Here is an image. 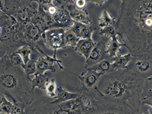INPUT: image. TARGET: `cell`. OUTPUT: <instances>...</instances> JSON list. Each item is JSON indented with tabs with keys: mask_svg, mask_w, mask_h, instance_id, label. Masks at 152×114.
<instances>
[{
	"mask_svg": "<svg viewBox=\"0 0 152 114\" xmlns=\"http://www.w3.org/2000/svg\"><path fill=\"white\" fill-rule=\"evenodd\" d=\"M79 96V92L78 93H72V92L67 91L62 88V86L58 87L57 89V94L55 100H52L53 104H59V103L66 102L72 100H75Z\"/></svg>",
	"mask_w": 152,
	"mask_h": 114,
	"instance_id": "17",
	"label": "cell"
},
{
	"mask_svg": "<svg viewBox=\"0 0 152 114\" xmlns=\"http://www.w3.org/2000/svg\"><path fill=\"white\" fill-rule=\"evenodd\" d=\"M15 53H18L22 57L24 64L26 65L30 60H31V56L32 55V50L28 46H24L16 51Z\"/></svg>",
	"mask_w": 152,
	"mask_h": 114,
	"instance_id": "26",
	"label": "cell"
},
{
	"mask_svg": "<svg viewBox=\"0 0 152 114\" xmlns=\"http://www.w3.org/2000/svg\"><path fill=\"white\" fill-rule=\"evenodd\" d=\"M0 114H5V113H0Z\"/></svg>",
	"mask_w": 152,
	"mask_h": 114,
	"instance_id": "34",
	"label": "cell"
},
{
	"mask_svg": "<svg viewBox=\"0 0 152 114\" xmlns=\"http://www.w3.org/2000/svg\"><path fill=\"white\" fill-rule=\"evenodd\" d=\"M99 34L101 36L107 37L110 39L117 37L116 34V25H110V26L106 27V28H101L99 32Z\"/></svg>",
	"mask_w": 152,
	"mask_h": 114,
	"instance_id": "27",
	"label": "cell"
},
{
	"mask_svg": "<svg viewBox=\"0 0 152 114\" xmlns=\"http://www.w3.org/2000/svg\"><path fill=\"white\" fill-rule=\"evenodd\" d=\"M50 81L47 73L44 74H35L34 77L31 80V84L33 88H37L42 91H45L47 84Z\"/></svg>",
	"mask_w": 152,
	"mask_h": 114,
	"instance_id": "19",
	"label": "cell"
},
{
	"mask_svg": "<svg viewBox=\"0 0 152 114\" xmlns=\"http://www.w3.org/2000/svg\"><path fill=\"white\" fill-rule=\"evenodd\" d=\"M60 2L67 7L70 16L75 22L82 23L85 24H91L94 23L88 10L86 9H77L74 4V0H60Z\"/></svg>",
	"mask_w": 152,
	"mask_h": 114,
	"instance_id": "11",
	"label": "cell"
},
{
	"mask_svg": "<svg viewBox=\"0 0 152 114\" xmlns=\"http://www.w3.org/2000/svg\"><path fill=\"white\" fill-rule=\"evenodd\" d=\"M88 0H74V4L75 7L78 9H86Z\"/></svg>",
	"mask_w": 152,
	"mask_h": 114,
	"instance_id": "31",
	"label": "cell"
},
{
	"mask_svg": "<svg viewBox=\"0 0 152 114\" xmlns=\"http://www.w3.org/2000/svg\"><path fill=\"white\" fill-rule=\"evenodd\" d=\"M146 79L129 68L103 75L94 87L101 97L129 114H140Z\"/></svg>",
	"mask_w": 152,
	"mask_h": 114,
	"instance_id": "2",
	"label": "cell"
},
{
	"mask_svg": "<svg viewBox=\"0 0 152 114\" xmlns=\"http://www.w3.org/2000/svg\"><path fill=\"white\" fill-rule=\"evenodd\" d=\"M64 40L65 48L66 49L68 47H72V48L75 49L80 39L73 33L70 28H68V29H66V31H65Z\"/></svg>",
	"mask_w": 152,
	"mask_h": 114,
	"instance_id": "21",
	"label": "cell"
},
{
	"mask_svg": "<svg viewBox=\"0 0 152 114\" xmlns=\"http://www.w3.org/2000/svg\"><path fill=\"white\" fill-rule=\"evenodd\" d=\"M80 81L81 89H90L96 87V85L98 83L99 79L102 74L92 70H88V69H85V71L81 73L80 75L76 74L75 75Z\"/></svg>",
	"mask_w": 152,
	"mask_h": 114,
	"instance_id": "13",
	"label": "cell"
},
{
	"mask_svg": "<svg viewBox=\"0 0 152 114\" xmlns=\"http://www.w3.org/2000/svg\"><path fill=\"white\" fill-rule=\"evenodd\" d=\"M88 2L94 4L97 6H103L107 2L106 0H88Z\"/></svg>",
	"mask_w": 152,
	"mask_h": 114,
	"instance_id": "33",
	"label": "cell"
},
{
	"mask_svg": "<svg viewBox=\"0 0 152 114\" xmlns=\"http://www.w3.org/2000/svg\"><path fill=\"white\" fill-rule=\"evenodd\" d=\"M105 59H107V60L109 59V57L107 53L106 44L103 41H99L97 42L94 50H92V52L91 53L88 59H86L85 69L92 67L94 65Z\"/></svg>",
	"mask_w": 152,
	"mask_h": 114,
	"instance_id": "12",
	"label": "cell"
},
{
	"mask_svg": "<svg viewBox=\"0 0 152 114\" xmlns=\"http://www.w3.org/2000/svg\"><path fill=\"white\" fill-rule=\"evenodd\" d=\"M116 18L113 16H111L107 12V11L104 10L101 13L100 17L98 18V25L101 28H106V27L110 26V25H116Z\"/></svg>",
	"mask_w": 152,
	"mask_h": 114,
	"instance_id": "20",
	"label": "cell"
},
{
	"mask_svg": "<svg viewBox=\"0 0 152 114\" xmlns=\"http://www.w3.org/2000/svg\"><path fill=\"white\" fill-rule=\"evenodd\" d=\"M117 37H115L110 39V40H109V42L106 44V49H107V53L108 57H109V59L108 60L110 62H111L113 63L114 60H115V58L116 56L119 55V50L121 49L122 47H125L124 43H120V42L118 40Z\"/></svg>",
	"mask_w": 152,
	"mask_h": 114,
	"instance_id": "16",
	"label": "cell"
},
{
	"mask_svg": "<svg viewBox=\"0 0 152 114\" xmlns=\"http://www.w3.org/2000/svg\"><path fill=\"white\" fill-rule=\"evenodd\" d=\"M57 89H58V87H57V83L56 80L55 78H51L50 79V81H48V83L47 84V86H46L45 91L47 95L50 97H56L57 94Z\"/></svg>",
	"mask_w": 152,
	"mask_h": 114,
	"instance_id": "24",
	"label": "cell"
},
{
	"mask_svg": "<svg viewBox=\"0 0 152 114\" xmlns=\"http://www.w3.org/2000/svg\"><path fill=\"white\" fill-rule=\"evenodd\" d=\"M70 29L80 40L90 39L91 38L92 34L97 30V26L94 23L91 24H85L82 23L75 22Z\"/></svg>",
	"mask_w": 152,
	"mask_h": 114,
	"instance_id": "14",
	"label": "cell"
},
{
	"mask_svg": "<svg viewBox=\"0 0 152 114\" xmlns=\"http://www.w3.org/2000/svg\"><path fill=\"white\" fill-rule=\"evenodd\" d=\"M29 0H0V12L14 18L21 28L31 22L37 13V9Z\"/></svg>",
	"mask_w": 152,
	"mask_h": 114,
	"instance_id": "5",
	"label": "cell"
},
{
	"mask_svg": "<svg viewBox=\"0 0 152 114\" xmlns=\"http://www.w3.org/2000/svg\"><path fill=\"white\" fill-rule=\"evenodd\" d=\"M8 56H9V59H10L11 62H12V64L13 65V66H21V67L24 69L25 64H24V61H23L22 57L19 55L18 53L15 52L11 54V55Z\"/></svg>",
	"mask_w": 152,
	"mask_h": 114,
	"instance_id": "28",
	"label": "cell"
},
{
	"mask_svg": "<svg viewBox=\"0 0 152 114\" xmlns=\"http://www.w3.org/2000/svg\"><path fill=\"white\" fill-rule=\"evenodd\" d=\"M142 104L143 105H148L152 107V95H148L145 96L142 99Z\"/></svg>",
	"mask_w": 152,
	"mask_h": 114,
	"instance_id": "32",
	"label": "cell"
},
{
	"mask_svg": "<svg viewBox=\"0 0 152 114\" xmlns=\"http://www.w3.org/2000/svg\"><path fill=\"white\" fill-rule=\"evenodd\" d=\"M27 114H82L78 108L76 100L59 104L51 101L38 102L26 110Z\"/></svg>",
	"mask_w": 152,
	"mask_h": 114,
	"instance_id": "6",
	"label": "cell"
},
{
	"mask_svg": "<svg viewBox=\"0 0 152 114\" xmlns=\"http://www.w3.org/2000/svg\"><path fill=\"white\" fill-rule=\"evenodd\" d=\"M90 91L93 97L92 106L82 114H129L116 104L103 98L95 88H90Z\"/></svg>",
	"mask_w": 152,
	"mask_h": 114,
	"instance_id": "7",
	"label": "cell"
},
{
	"mask_svg": "<svg viewBox=\"0 0 152 114\" xmlns=\"http://www.w3.org/2000/svg\"><path fill=\"white\" fill-rule=\"evenodd\" d=\"M13 107V102H10L6 99L5 95L1 94V103H0V113L5 114H10Z\"/></svg>",
	"mask_w": 152,
	"mask_h": 114,
	"instance_id": "25",
	"label": "cell"
},
{
	"mask_svg": "<svg viewBox=\"0 0 152 114\" xmlns=\"http://www.w3.org/2000/svg\"><path fill=\"white\" fill-rule=\"evenodd\" d=\"M128 68L138 74L145 79L152 78V59L133 56Z\"/></svg>",
	"mask_w": 152,
	"mask_h": 114,
	"instance_id": "10",
	"label": "cell"
},
{
	"mask_svg": "<svg viewBox=\"0 0 152 114\" xmlns=\"http://www.w3.org/2000/svg\"><path fill=\"white\" fill-rule=\"evenodd\" d=\"M66 29L56 28L50 29L45 33V45L46 47L54 51L53 57L56 58V52L59 49L65 48L64 34Z\"/></svg>",
	"mask_w": 152,
	"mask_h": 114,
	"instance_id": "9",
	"label": "cell"
},
{
	"mask_svg": "<svg viewBox=\"0 0 152 114\" xmlns=\"http://www.w3.org/2000/svg\"><path fill=\"white\" fill-rule=\"evenodd\" d=\"M133 58V56L131 53L126 54V55H119L115 58V60L112 63V69L111 71L114 70H120L128 68L129 62H131ZM110 71V72H111Z\"/></svg>",
	"mask_w": 152,
	"mask_h": 114,
	"instance_id": "18",
	"label": "cell"
},
{
	"mask_svg": "<svg viewBox=\"0 0 152 114\" xmlns=\"http://www.w3.org/2000/svg\"><path fill=\"white\" fill-rule=\"evenodd\" d=\"M25 107L26 105L22 103L13 101V107L10 114H27Z\"/></svg>",
	"mask_w": 152,
	"mask_h": 114,
	"instance_id": "29",
	"label": "cell"
},
{
	"mask_svg": "<svg viewBox=\"0 0 152 114\" xmlns=\"http://www.w3.org/2000/svg\"><path fill=\"white\" fill-rule=\"evenodd\" d=\"M97 43L90 39H81L75 48V50L80 55L83 56L85 59H88L91 53L95 47Z\"/></svg>",
	"mask_w": 152,
	"mask_h": 114,
	"instance_id": "15",
	"label": "cell"
},
{
	"mask_svg": "<svg viewBox=\"0 0 152 114\" xmlns=\"http://www.w3.org/2000/svg\"><path fill=\"white\" fill-rule=\"evenodd\" d=\"M55 2L59 5V9L53 17L47 21L48 30L56 28H70L74 24L75 21L72 19L67 7L61 3L60 0H56Z\"/></svg>",
	"mask_w": 152,
	"mask_h": 114,
	"instance_id": "8",
	"label": "cell"
},
{
	"mask_svg": "<svg viewBox=\"0 0 152 114\" xmlns=\"http://www.w3.org/2000/svg\"><path fill=\"white\" fill-rule=\"evenodd\" d=\"M116 30L133 56L152 59V0H123Z\"/></svg>",
	"mask_w": 152,
	"mask_h": 114,
	"instance_id": "1",
	"label": "cell"
},
{
	"mask_svg": "<svg viewBox=\"0 0 152 114\" xmlns=\"http://www.w3.org/2000/svg\"><path fill=\"white\" fill-rule=\"evenodd\" d=\"M22 39L26 46L36 51L43 50L45 45V33L48 26L45 17L41 12L38 11L31 22L24 28L20 27Z\"/></svg>",
	"mask_w": 152,
	"mask_h": 114,
	"instance_id": "4",
	"label": "cell"
},
{
	"mask_svg": "<svg viewBox=\"0 0 152 114\" xmlns=\"http://www.w3.org/2000/svg\"><path fill=\"white\" fill-rule=\"evenodd\" d=\"M148 95H152V78L146 80V83H145L143 97Z\"/></svg>",
	"mask_w": 152,
	"mask_h": 114,
	"instance_id": "30",
	"label": "cell"
},
{
	"mask_svg": "<svg viewBox=\"0 0 152 114\" xmlns=\"http://www.w3.org/2000/svg\"><path fill=\"white\" fill-rule=\"evenodd\" d=\"M111 69H112V62H110V61L107 60V59H105V60L94 65V66H93L92 67L85 69L92 70V71L97 72L100 73V74L104 75L105 73L110 72Z\"/></svg>",
	"mask_w": 152,
	"mask_h": 114,
	"instance_id": "23",
	"label": "cell"
},
{
	"mask_svg": "<svg viewBox=\"0 0 152 114\" xmlns=\"http://www.w3.org/2000/svg\"><path fill=\"white\" fill-rule=\"evenodd\" d=\"M32 50V57H31V60L24 67V72L28 78H30L31 75H35L37 73V51L34 50Z\"/></svg>",
	"mask_w": 152,
	"mask_h": 114,
	"instance_id": "22",
	"label": "cell"
},
{
	"mask_svg": "<svg viewBox=\"0 0 152 114\" xmlns=\"http://www.w3.org/2000/svg\"><path fill=\"white\" fill-rule=\"evenodd\" d=\"M31 80L21 66H13L7 55L0 58V94L26 106L34 99Z\"/></svg>",
	"mask_w": 152,
	"mask_h": 114,
	"instance_id": "3",
	"label": "cell"
}]
</instances>
